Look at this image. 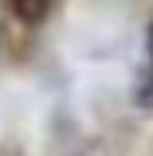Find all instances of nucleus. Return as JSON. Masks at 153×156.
I'll return each mask as SVG.
<instances>
[{
  "label": "nucleus",
  "mask_w": 153,
  "mask_h": 156,
  "mask_svg": "<svg viewBox=\"0 0 153 156\" xmlns=\"http://www.w3.org/2000/svg\"><path fill=\"white\" fill-rule=\"evenodd\" d=\"M132 104L143 108V111H153V62L139 66L136 76H132Z\"/></svg>",
  "instance_id": "obj_1"
},
{
  "label": "nucleus",
  "mask_w": 153,
  "mask_h": 156,
  "mask_svg": "<svg viewBox=\"0 0 153 156\" xmlns=\"http://www.w3.org/2000/svg\"><path fill=\"white\" fill-rule=\"evenodd\" d=\"M11 11L21 24H42L52 11V0H11Z\"/></svg>",
  "instance_id": "obj_2"
},
{
  "label": "nucleus",
  "mask_w": 153,
  "mask_h": 156,
  "mask_svg": "<svg viewBox=\"0 0 153 156\" xmlns=\"http://www.w3.org/2000/svg\"><path fill=\"white\" fill-rule=\"evenodd\" d=\"M146 49H150V62H153V24H150V31H146Z\"/></svg>",
  "instance_id": "obj_3"
}]
</instances>
